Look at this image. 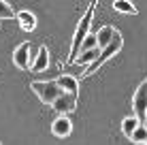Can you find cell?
<instances>
[{
    "label": "cell",
    "mask_w": 147,
    "mask_h": 145,
    "mask_svg": "<svg viewBox=\"0 0 147 145\" xmlns=\"http://www.w3.org/2000/svg\"><path fill=\"white\" fill-rule=\"evenodd\" d=\"M96 4H98V0H92V2H90V7L85 9L83 17H81V22L77 24V30H75L73 43H70V53H68V58L64 60V62H60V66H62V64H73V62H75V58H77V53H79V45L83 43V38L88 36L90 30H92V17H94Z\"/></svg>",
    "instance_id": "6da1fadb"
},
{
    "label": "cell",
    "mask_w": 147,
    "mask_h": 145,
    "mask_svg": "<svg viewBox=\"0 0 147 145\" xmlns=\"http://www.w3.org/2000/svg\"><path fill=\"white\" fill-rule=\"evenodd\" d=\"M121 45H124V38H121V32L117 30V32H115V36H113V41H111V43L107 45V47H102V49H100V56L96 58L92 64H90V66H88V71L81 75V77H90V75L96 73V71H98V68L102 66L105 62H107V60H111L113 56H117V53L121 51Z\"/></svg>",
    "instance_id": "7a4b0ae2"
},
{
    "label": "cell",
    "mask_w": 147,
    "mask_h": 145,
    "mask_svg": "<svg viewBox=\"0 0 147 145\" xmlns=\"http://www.w3.org/2000/svg\"><path fill=\"white\" fill-rule=\"evenodd\" d=\"M30 88H32V92L38 96V100L45 103V105H53V100L62 94V90H60L55 79L53 81H32Z\"/></svg>",
    "instance_id": "3957f363"
},
{
    "label": "cell",
    "mask_w": 147,
    "mask_h": 145,
    "mask_svg": "<svg viewBox=\"0 0 147 145\" xmlns=\"http://www.w3.org/2000/svg\"><path fill=\"white\" fill-rule=\"evenodd\" d=\"M53 111H58L60 115H66V113H73L75 107H77V94H70V92H62L58 98L53 100Z\"/></svg>",
    "instance_id": "277c9868"
},
{
    "label": "cell",
    "mask_w": 147,
    "mask_h": 145,
    "mask_svg": "<svg viewBox=\"0 0 147 145\" xmlns=\"http://www.w3.org/2000/svg\"><path fill=\"white\" fill-rule=\"evenodd\" d=\"M132 109H134V115L139 119L145 117V111H147V81L139 83L134 96H132Z\"/></svg>",
    "instance_id": "5b68a950"
},
{
    "label": "cell",
    "mask_w": 147,
    "mask_h": 145,
    "mask_svg": "<svg viewBox=\"0 0 147 145\" xmlns=\"http://www.w3.org/2000/svg\"><path fill=\"white\" fill-rule=\"evenodd\" d=\"M13 62L17 68L28 71L30 68V43H19L13 51Z\"/></svg>",
    "instance_id": "8992f818"
},
{
    "label": "cell",
    "mask_w": 147,
    "mask_h": 145,
    "mask_svg": "<svg viewBox=\"0 0 147 145\" xmlns=\"http://www.w3.org/2000/svg\"><path fill=\"white\" fill-rule=\"evenodd\" d=\"M51 132L55 134V137H60V139L68 137V134L73 132V122H70L66 115L55 117V119H53V124H51Z\"/></svg>",
    "instance_id": "52a82bcc"
},
{
    "label": "cell",
    "mask_w": 147,
    "mask_h": 145,
    "mask_svg": "<svg viewBox=\"0 0 147 145\" xmlns=\"http://www.w3.org/2000/svg\"><path fill=\"white\" fill-rule=\"evenodd\" d=\"M47 66H49V49L43 45V47L38 49V53H36V58H34V62L30 64V71H32V73H43Z\"/></svg>",
    "instance_id": "ba28073f"
},
{
    "label": "cell",
    "mask_w": 147,
    "mask_h": 145,
    "mask_svg": "<svg viewBox=\"0 0 147 145\" xmlns=\"http://www.w3.org/2000/svg\"><path fill=\"white\" fill-rule=\"evenodd\" d=\"M115 32H117V28H113V26H102V28L98 30V32H96V45H98L100 49L107 47V45L113 41Z\"/></svg>",
    "instance_id": "9c48e42d"
},
{
    "label": "cell",
    "mask_w": 147,
    "mask_h": 145,
    "mask_svg": "<svg viewBox=\"0 0 147 145\" xmlns=\"http://www.w3.org/2000/svg\"><path fill=\"white\" fill-rule=\"evenodd\" d=\"M55 81H58V86H60L62 92L79 94V81H77V77H73V75H62V77H58Z\"/></svg>",
    "instance_id": "30bf717a"
},
{
    "label": "cell",
    "mask_w": 147,
    "mask_h": 145,
    "mask_svg": "<svg viewBox=\"0 0 147 145\" xmlns=\"http://www.w3.org/2000/svg\"><path fill=\"white\" fill-rule=\"evenodd\" d=\"M15 17H17V22H19V26H22V30L32 32V30L36 28V15H34L32 11H19Z\"/></svg>",
    "instance_id": "8fae6325"
},
{
    "label": "cell",
    "mask_w": 147,
    "mask_h": 145,
    "mask_svg": "<svg viewBox=\"0 0 147 145\" xmlns=\"http://www.w3.org/2000/svg\"><path fill=\"white\" fill-rule=\"evenodd\" d=\"M98 56H100V47L96 45L94 49H85V51H79L73 64H92Z\"/></svg>",
    "instance_id": "7c38bea8"
},
{
    "label": "cell",
    "mask_w": 147,
    "mask_h": 145,
    "mask_svg": "<svg viewBox=\"0 0 147 145\" xmlns=\"http://www.w3.org/2000/svg\"><path fill=\"white\" fill-rule=\"evenodd\" d=\"M113 9L117 13H124V15H136V13H139V11H136V7L130 2V0H115Z\"/></svg>",
    "instance_id": "4fadbf2b"
},
{
    "label": "cell",
    "mask_w": 147,
    "mask_h": 145,
    "mask_svg": "<svg viewBox=\"0 0 147 145\" xmlns=\"http://www.w3.org/2000/svg\"><path fill=\"white\" fill-rule=\"evenodd\" d=\"M141 124V119L136 115H130V117H124V122H121V132H124V137H130L132 134V130L136 126Z\"/></svg>",
    "instance_id": "5bb4252c"
},
{
    "label": "cell",
    "mask_w": 147,
    "mask_h": 145,
    "mask_svg": "<svg viewBox=\"0 0 147 145\" xmlns=\"http://www.w3.org/2000/svg\"><path fill=\"white\" fill-rule=\"evenodd\" d=\"M128 139H130L132 143H145V141H147V126H145V124H139Z\"/></svg>",
    "instance_id": "9a60e30c"
},
{
    "label": "cell",
    "mask_w": 147,
    "mask_h": 145,
    "mask_svg": "<svg viewBox=\"0 0 147 145\" xmlns=\"http://www.w3.org/2000/svg\"><path fill=\"white\" fill-rule=\"evenodd\" d=\"M96 47V32L90 30V34L83 38V43L79 45V51H85V49H94Z\"/></svg>",
    "instance_id": "2e32d148"
},
{
    "label": "cell",
    "mask_w": 147,
    "mask_h": 145,
    "mask_svg": "<svg viewBox=\"0 0 147 145\" xmlns=\"http://www.w3.org/2000/svg\"><path fill=\"white\" fill-rule=\"evenodd\" d=\"M15 17V11L11 9V4L7 0H0V19H11Z\"/></svg>",
    "instance_id": "e0dca14e"
},
{
    "label": "cell",
    "mask_w": 147,
    "mask_h": 145,
    "mask_svg": "<svg viewBox=\"0 0 147 145\" xmlns=\"http://www.w3.org/2000/svg\"><path fill=\"white\" fill-rule=\"evenodd\" d=\"M143 119H145V126H147V111H145V117H143Z\"/></svg>",
    "instance_id": "ac0fdd59"
},
{
    "label": "cell",
    "mask_w": 147,
    "mask_h": 145,
    "mask_svg": "<svg viewBox=\"0 0 147 145\" xmlns=\"http://www.w3.org/2000/svg\"><path fill=\"white\" fill-rule=\"evenodd\" d=\"M143 145H147V141H145V143H143Z\"/></svg>",
    "instance_id": "d6986e66"
},
{
    "label": "cell",
    "mask_w": 147,
    "mask_h": 145,
    "mask_svg": "<svg viewBox=\"0 0 147 145\" xmlns=\"http://www.w3.org/2000/svg\"><path fill=\"white\" fill-rule=\"evenodd\" d=\"M145 81H147V79H145Z\"/></svg>",
    "instance_id": "ffe728a7"
}]
</instances>
